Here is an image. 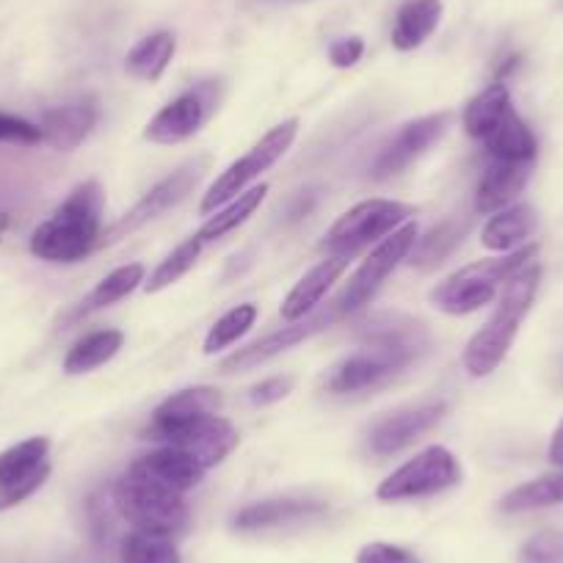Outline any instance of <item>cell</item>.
Returning a JSON list of instances; mask_svg holds the SVG:
<instances>
[{
  "label": "cell",
  "instance_id": "cell-15",
  "mask_svg": "<svg viewBox=\"0 0 563 563\" xmlns=\"http://www.w3.org/2000/svg\"><path fill=\"white\" fill-rule=\"evenodd\" d=\"M451 119H453L451 111H440V113H431V117H422V119H415V122L404 124L387 147L378 153V158L373 161V169H371L373 180H387V177L400 175L406 166H411L420 155L429 153L437 141L448 133Z\"/></svg>",
  "mask_w": 563,
  "mask_h": 563
},
{
  "label": "cell",
  "instance_id": "cell-28",
  "mask_svg": "<svg viewBox=\"0 0 563 563\" xmlns=\"http://www.w3.org/2000/svg\"><path fill=\"white\" fill-rule=\"evenodd\" d=\"M265 197H268V186H265V183L263 186H254V188H249V191L238 194L232 202H227L224 208H219L208 221H205L202 230H199L197 235L202 238L205 243L219 241V238H224L227 232L238 230L243 221L252 219V216L260 210V205L265 202Z\"/></svg>",
  "mask_w": 563,
  "mask_h": 563
},
{
  "label": "cell",
  "instance_id": "cell-11",
  "mask_svg": "<svg viewBox=\"0 0 563 563\" xmlns=\"http://www.w3.org/2000/svg\"><path fill=\"white\" fill-rule=\"evenodd\" d=\"M415 241H417L415 221H406L404 227L389 232L384 241H378V246L362 260L360 268L354 271V276L349 279L345 290L340 294L338 299L340 316H351V312L371 305L373 296H376L378 290H382L384 282H387V276L393 274V271L400 265V260H406V254L411 252Z\"/></svg>",
  "mask_w": 563,
  "mask_h": 563
},
{
  "label": "cell",
  "instance_id": "cell-32",
  "mask_svg": "<svg viewBox=\"0 0 563 563\" xmlns=\"http://www.w3.org/2000/svg\"><path fill=\"white\" fill-rule=\"evenodd\" d=\"M202 246H205V241L199 235H191L188 241H183L180 246L169 254V257L161 260L158 268H155L153 274H150V279L144 282V290H147V294H161L164 288L175 285L177 279H183V276L194 268V263L199 260Z\"/></svg>",
  "mask_w": 563,
  "mask_h": 563
},
{
  "label": "cell",
  "instance_id": "cell-12",
  "mask_svg": "<svg viewBox=\"0 0 563 563\" xmlns=\"http://www.w3.org/2000/svg\"><path fill=\"white\" fill-rule=\"evenodd\" d=\"M51 440L47 437H31L0 453V511L20 506L51 475Z\"/></svg>",
  "mask_w": 563,
  "mask_h": 563
},
{
  "label": "cell",
  "instance_id": "cell-39",
  "mask_svg": "<svg viewBox=\"0 0 563 563\" xmlns=\"http://www.w3.org/2000/svg\"><path fill=\"white\" fill-rule=\"evenodd\" d=\"M362 53H365V42L360 36H343V40L332 42V47H329V62L338 69H349L360 62Z\"/></svg>",
  "mask_w": 563,
  "mask_h": 563
},
{
  "label": "cell",
  "instance_id": "cell-2",
  "mask_svg": "<svg viewBox=\"0 0 563 563\" xmlns=\"http://www.w3.org/2000/svg\"><path fill=\"white\" fill-rule=\"evenodd\" d=\"M106 194L97 183L75 188L47 221L31 235V252L45 263H78L100 246V224Z\"/></svg>",
  "mask_w": 563,
  "mask_h": 563
},
{
  "label": "cell",
  "instance_id": "cell-34",
  "mask_svg": "<svg viewBox=\"0 0 563 563\" xmlns=\"http://www.w3.org/2000/svg\"><path fill=\"white\" fill-rule=\"evenodd\" d=\"M221 406H224V395L216 387H186L169 395L155 411H164V415H219Z\"/></svg>",
  "mask_w": 563,
  "mask_h": 563
},
{
  "label": "cell",
  "instance_id": "cell-18",
  "mask_svg": "<svg viewBox=\"0 0 563 563\" xmlns=\"http://www.w3.org/2000/svg\"><path fill=\"white\" fill-rule=\"evenodd\" d=\"M130 470H135V473L144 475V478L155 481V484L166 486V489L180 492V495H186L194 486L202 484L205 473H208L194 456L166 445L147 453V456L135 459V462L130 464Z\"/></svg>",
  "mask_w": 563,
  "mask_h": 563
},
{
  "label": "cell",
  "instance_id": "cell-14",
  "mask_svg": "<svg viewBox=\"0 0 563 563\" xmlns=\"http://www.w3.org/2000/svg\"><path fill=\"white\" fill-rule=\"evenodd\" d=\"M338 318H340V307H338V299H334V301H329L327 310L310 312V316L301 318V321H294L290 327H282L279 332L268 334V338L257 340V343H252V345H246V349L230 354L227 360H221L219 371L221 373L252 371V367H257V365H263V362L274 360V356L282 354V351L294 349V345L310 340L312 334L323 332V329L332 327Z\"/></svg>",
  "mask_w": 563,
  "mask_h": 563
},
{
  "label": "cell",
  "instance_id": "cell-21",
  "mask_svg": "<svg viewBox=\"0 0 563 563\" xmlns=\"http://www.w3.org/2000/svg\"><path fill=\"white\" fill-rule=\"evenodd\" d=\"M97 124V106L95 102H69L58 106L42 117V141L51 144L58 153H73L89 139V133Z\"/></svg>",
  "mask_w": 563,
  "mask_h": 563
},
{
  "label": "cell",
  "instance_id": "cell-1",
  "mask_svg": "<svg viewBox=\"0 0 563 563\" xmlns=\"http://www.w3.org/2000/svg\"><path fill=\"white\" fill-rule=\"evenodd\" d=\"M426 345V332L420 323H387L367 332V343L362 351L345 356L332 367L327 378V389L334 395L365 393L398 376L404 367L417 360Z\"/></svg>",
  "mask_w": 563,
  "mask_h": 563
},
{
  "label": "cell",
  "instance_id": "cell-7",
  "mask_svg": "<svg viewBox=\"0 0 563 563\" xmlns=\"http://www.w3.org/2000/svg\"><path fill=\"white\" fill-rule=\"evenodd\" d=\"M113 506L141 533L172 539L188 525V506L180 492L166 489L130 467L113 484Z\"/></svg>",
  "mask_w": 563,
  "mask_h": 563
},
{
  "label": "cell",
  "instance_id": "cell-29",
  "mask_svg": "<svg viewBox=\"0 0 563 563\" xmlns=\"http://www.w3.org/2000/svg\"><path fill=\"white\" fill-rule=\"evenodd\" d=\"M563 503V473L541 475V478L528 481L517 486L500 500L503 514H525L539 511V508H552Z\"/></svg>",
  "mask_w": 563,
  "mask_h": 563
},
{
  "label": "cell",
  "instance_id": "cell-26",
  "mask_svg": "<svg viewBox=\"0 0 563 563\" xmlns=\"http://www.w3.org/2000/svg\"><path fill=\"white\" fill-rule=\"evenodd\" d=\"M177 51V36L172 31H158V34H150L133 45V51L124 58V69H128L130 78L147 80L155 84L161 80V75L166 73V67L172 64Z\"/></svg>",
  "mask_w": 563,
  "mask_h": 563
},
{
  "label": "cell",
  "instance_id": "cell-19",
  "mask_svg": "<svg viewBox=\"0 0 563 563\" xmlns=\"http://www.w3.org/2000/svg\"><path fill=\"white\" fill-rule=\"evenodd\" d=\"M530 169H533V164L492 158L481 175L478 188H475V210L478 213H497V210L508 208L528 186Z\"/></svg>",
  "mask_w": 563,
  "mask_h": 563
},
{
  "label": "cell",
  "instance_id": "cell-16",
  "mask_svg": "<svg viewBox=\"0 0 563 563\" xmlns=\"http://www.w3.org/2000/svg\"><path fill=\"white\" fill-rule=\"evenodd\" d=\"M213 95L216 86L202 84L172 100L169 106H164L150 119V124L144 128V139L153 141V144H180V141L197 135L213 111Z\"/></svg>",
  "mask_w": 563,
  "mask_h": 563
},
{
  "label": "cell",
  "instance_id": "cell-31",
  "mask_svg": "<svg viewBox=\"0 0 563 563\" xmlns=\"http://www.w3.org/2000/svg\"><path fill=\"white\" fill-rule=\"evenodd\" d=\"M119 563H183L180 550L166 536H153L133 530L119 547Z\"/></svg>",
  "mask_w": 563,
  "mask_h": 563
},
{
  "label": "cell",
  "instance_id": "cell-5",
  "mask_svg": "<svg viewBox=\"0 0 563 563\" xmlns=\"http://www.w3.org/2000/svg\"><path fill=\"white\" fill-rule=\"evenodd\" d=\"M536 257H539V246L528 243V246L503 254V257L464 265V268H459L456 274H451L431 290V305L445 312V316H470V312L489 305L497 296V288L506 285L525 265L536 263Z\"/></svg>",
  "mask_w": 563,
  "mask_h": 563
},
{
  "label": "cell",
  "instance_id": "cell-9",
  "mask_svg": "<svg viewBox=\"0 0 563 563\" xmlns=\"http://www.w3.org/2000/svg\"><path fill=\"white\" fill-rule=\"evenodd\" d=\"M296 135H299V119H285V122H279L276 128H271L243 158H238L235 164H230L219 177H216V183L202 197L199 210H202L205 216H210L219 208H224L227 202H232L238 194H243V188H246L249 183L257 180L265 169H271L282 155L294 147Z\"/></svg>",
  "mask_w": 563,
  "mask_h": 563
},
{
  "label": "cell",
  "instance_id": "cell-10",
  "mask_svg": "<svg viewBox=\"0 0 563 563\" xmlns=\"http://www.w3.org/2000/svg\"><path fill=\"white\" fill-rule=\"evenodd\" d=\"M462 481V467L456 456L448 448L431 445L417 453L415 459L395 470L393 475L378 484L376 497L384 503L417 500V497H431L440 492L453 489Z\"/></svg>",
  "mask_w": 563,
  "mask_h": 563
},
{
  "label": "cell",
  "instance_id": "cell-8",
  "mask_svg": "<svg viewBox=\"0 0 563 563\" xmlns=\"http://www.w3.org/2000/svg\"><path fill=\"white\" fill-rule=\"evenodd\" d=\"M415 216V208L395 199H367L340 216L323 238L321 249L327 257H356L371 243L384 241L389 232L404 227Z\"/></svg>",
  "mask_w": 563,
  "mask_h": 563
},
{
  "label": "cell",
  "instance_id": "cell-20",
  "mask_svg": "<svg viewBox=\"0 0 563 563\" xmlns=\"http://www.w3.org/2000/svg\"><path fill=\"white\" fill-rule=\"evenodd\" d=\"M351 257H327L316 265L312 271H307L299 282H296V288L290 290L288 299L282 301V318L288 323L301 321L310 312H316V307L321 305L323 296L329 294L334 282L345 274L349 268Z\"/></svg>",
  "mask_w": 563,
  "mask_h": 563
},
{
  "label": "cell",
  "instance_id": "cell-3",
  "mask_svg": "<svg viewBox=\"0 0 563 563\" xmlns=\"http://www.w3.org/2000/svg\"><path fill=\"white\" fill-rule=\"evenodd\" d=\"M539 263H530L525 265L522 271H517V274L503 285L497 310L492 312L486 327L481 329V332H475L473 340L467 343V349H464V371H467L470 376H492V373L503 365V360H506L508 351H511L514 340H517L525 316H528L530 307H533L536 294H539Z\"/></svg>",
  "mask_w": 563,
  "mask_h": 563
},
{
  "label": "cell",
  "instance_id": "cell-37",
  "mask_svg": "<svg viewBox=\"0 0 563 563\" xmlns=\"http://www.w3.org/2000/svg\"><path fill=\"white\" fill-rule=\"evenodd\" d=\"M0 141H9V144H40L42 141V128L31 124L29 119H20L14 113L0 111Z\"/></svg>",
  "mask_w": 563,
  "mask_h": 563
},
{
  "label": "cell",
  "instance_id": "cell-35",
  "mask_svg": "<svg viewBox=\"0 0 563 563\" xmlns=\"http://www.w3.org/2000/svg\"><path fill=\"white\" fill-rule=\"evenodd\" d=\"M517 563H563V530H541L519 550Z\"/></svg>",
  "mask_w": 563,
  "mask_h": 563
},
{
  "label": "cell",
  "instance_id": "cell-38",
  "mask_svg": "<svg viewBox=\"0 0 563 563\" xmlns=\"http://www.w3.org/2000/svg\"><path fill=\"white\" fill-rule=\"evenodd\" d=\"M294 387H296V376H290V373H285V376H271L265 378V382L254 384L252 393H249V400H252L254 406L276 404V400L288 398V395L294 393Z\"/></svg>",
  "mask_w": 563,
  "mask_h": 563
},
{
  "label": "cell",
  "instance_id": "cell-27",
  "mask_svg": "<svg viewBox=\"0 0 563 563\" xmlns=\"http://www.w3.org/2000/svg\"><path fill=\"white\" fill-rule=\"evenodd\" d=\"M122 343L124 334L119 329H100V332L86 334L64 356V373L67 376H84V373L97 371V367H102L119 354Z\"/></svg>",
  "mask_w": 563,
  "mask_h": 563
},
{
  "label": "cell",
  "instance_id": "cell-40",
  "mask_svg": "<svg viewBox=\"0 0 563 563\" xmlns=\"http://www.w3.org/2000/svg\"><path fill=\"white\" fill-rule=\"evenodd\" d=\"M550 462L555 464V467L563 470V420L558 422L555 434H552V442H550Z\"/></svg>",
  "mask_w": 563,
  "mask_h": 563
},
{
  "label": "cell",
  "instance_id": "cell-23",
  "mask_svg": "<svg viewBox=\"0 0 563 563\" xmlns=\"http://www.w3.org/2000/svg\"><path fill=\"white\" fill-rule=\"evenodd\" d=\"M536 227H539V216L530 205H508V208L497 210L486 221L484 232H481V243L492 252H517L533 235Z\"/></svg>",
  "mask_w": 563,
  "mask_h": 563
},
{
  "label": "cell",
  "instance_id": "cell-17",
  "mask_svg": "<svg viewBox=\"0 0 563 563\" xmlns=\"http://www.w3.org/2000/svg\"><path fill=\"white\" fill-rule=\"evenodd\" d=\"M445 411L448 406L442 400H429V404L411 406V409L384 417L376 429L371 431V451L376 456H393V453L415 445L417 440H422L445 417Z\"/></svg>",
  "mask_w": 563,
  "mask_h": 563
},
{
  "label": "cell",
  "instance_id": "cell-4",
  "mask_svg": "<svg viewBox=\"0 0 563 563\" xmlns=\"http://www.w3.org/2000/svg\"><path fill=\"white\" fill-rule=\"evenodd\" d=\"M464 128L473 139H478L492 158L522 161L533 164L539 144L533 130L514 108L506 84H492L464 108Z\"/></svg>",
  "mask_w": 563,
  "mask_h": 563
},
{
  "label": "cell",
  "instance_id": "cell-33",
  "mask_svg": "<svg viewBox=\"0 0 563 563\" xmlns=\"http://www.w3.org/2000/svg\"><path fill=\"white\" fill-rule=\"evenodd\" d=\"M254 321H257V307L254 305L232 307L230 312H224V316L213 323V329H210L208 338H205L202 351L208 356H213L219 354L221 349H230L232 343H238V340L254 327Z\"/></svg>",
  "mask_w": 563,
  "mask_h": 563
},
{
  "label": "cell",
  "instance_id": "cell-41",
  "mask_svg": "<svg viewBox=\"0 0 563 563\" xmlns=\"http://www.w3.org/2000/svg\"><path fill=\"white\" fill-rule=\"evenodd\" d=\"M9 224H12V219H9V213H0V235L9 230Z\"/></svg>",
  "mask_w": 563,
  "mask_h": 563
},
{
  "label": "cell",
  "instance_id": "cell-6",
  "mask_svg": "<svg viewBox=\"0 0 563 563\" xmlns=\"http://www.w3.org/2000/svg\"><path fill=\"white\" fill-rule=\"evenodd\" d=\"M144 440L177 448V451L197 459L205 470H210L235 451L241 437H238L235 426L219 415H164V411H155L147 431H144Z\"/></svg>",
  "mask_w": 563,
  "mask_h": 563
},
{
  "label": "cell",
  "instance_id": "cell-30",
  "mask_svg": "<svg viewBox=\"0 0 563 563\" xmlns=\"http://www.w3.org/2000/svg\"><path fill=\"white\" fill-rule=\"evenodd\" d=\"M464 230H467V224H462V221L456 219L440 221L437 227H431L429 235L415 241L409 263L417 265V268H434V265H440L442 260L451 257L453 249L462 243Z\"/></svg>",
  "mask_w": 563,
  "mask_h": 563
},
{
  "label": "cell",
  "instance_id": "cell-36",
  "mask_svg": "<svg viewBox=\"0 0 563 563\" xmlns=\"http://www.w3.org/2000/svg\"><path fill=\"white\" fill-rule=\"evenodd\" d=\"M356 563H420L415 552L387 541H371L356 552Z\"/></svg>",
  "mask_w": 563,
  "mask_h": 563
},
{
  "label": "cell",
  "instance_id": "cell-22",
  "mask_svg": "<svg viewBox=\"0 0 563 563\" xmlns=\"http://www.w3.org/2000/svg\"><path fill=\"white\" fill-rule=\"evenodd\" d=\"M327 511V503L305 500V497H274V500L252 503V506L241 508L232 517V528L235 530H265L276 528V525H290L299 519L316 517V514Z\"/></svg>",
  "mask_w": 563,
  "mask_h": 563
},
{
  "label": "cell",
  "instance_id": "cell-25",
  "mask_svg": "<svg viewBox=\"0 0 563 563\" xmlns=\"http://www.w3.org/2000/svg\"><path fill=\"white\" fill-rule=\"evenodd\" d=\"M141 282H144V265L141 263H130V265H122V268L111 271L106 279L97 282V288L91 290V294L86 296V299L80 301L73 312H69L67 321L64 323H75V321H80V318L91 316V312L106 310V307L128 299V296L139 288Z\"/></svg>",
  "mask_w": 563,
  "mask_h": 563
},
{
  "label": "cell",
  "instance_id": "cell-24",
  "mask_svg": "<svg viewBox=\"0 0 563 563\" xmlns=\"http://www.w3.org/2000/svg\"><path fill=\"white\" fill-rule=\"evenodd\" d=\"M445 7L442 0H406L398 9L393 23V47L395 51H415L422 42L429 40L437 29Z\"/></svg>",
  "mask_w": 563,
  "mask_h": 563
},
{
  "label": "cell",
  "instance_id": "cell-13",
  "mask_svg": "<svg viewBox=\"0 0 563 563\" xmlns=\"http://www.w3.org/2000/svg\"><path fill=\"white\" fill-rule=\"evenodd\" d=\"M205 166H208V161L199 158V161H191V164L180 166L177 172H172L166 180H161L147 197L139 199V202H135L133 208H130L128 213H124L122 219H119L117 224L100 238V246H108V243H117L122 241V238L133 235L135 230H141V227L150 224L153 219L164 216L169 208L180 205L183 199L194 191V186H197L199 177H202Z\"/></svg>",
  "mask_w": 563,
  "mask_h": 563
}]
</instances>
